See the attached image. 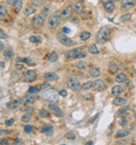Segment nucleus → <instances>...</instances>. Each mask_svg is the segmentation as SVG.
<instances>
[{
  "label": "nucleus",
  "mask_w": 136,
  "mask_h": 145,
  "mask_svg": "<svg viewBox=\"0 0 136 145\" xmlns=\"http://www.w3.org/2000/svg\"><path fill=\"white\" fill-rule=\"evenodd\" d=\"M59 95L60 94L57 93V91L49 89V90H44V92L40 95V97L44 101H48V102L52 103V102H58L59 101Z\"/></svg>",
  "instance_id": "1"
},
{
  "label": "nucleus",
  "mask_w": 136,
  "mask_h": 145,
  "mask_svg": "<svg viewBox=\"0 0 136 145\" xmlns=\"http://www.w3.org/2000/svg\"><path fill=\"white\" fill-rule=\"evenodd\" d=\"M61 20H62V17H61V12L60 11H57V12L52 13L51 16L48 19V27L51 28V30L58 27V25L60 24Z\"/></svg>",
  "instance_id": "2"
},
{
  "label": "nucleus",
  "mask_w": 136,
  "mask_h": 145,
  "mask_svg": "<svg viewBox=\"0 0 136 145\" xmlns=\"http://www.w3.org/2000/svg\"><path fill=\"white\" fill-rule=\"evenodd\" d=\"M110 36V30L108 26H103L99 28V31L96 34V41L98 43H104L109 39Z\"/></svg>",
  "instance_id": "3"
},
{
  "label": "nucleus",
  "mask_w": 136,
  "mask_h": 145,
  "mask_svg": "<svg viewBox=\"0 0 136 145\" xmlns=\"http://www.w3.org/2000/svg\"><path fill=\"white\" fill-rule=\"evenodd\" d=\"M57 39H58V41H59L62 45H64V46H66V47H70V46H72V44H73L72 39L69 38L68 36H66L64 33H58Z\"/></svg>",
  "instance_id": "4"
},
{
  "label": "nucleus",
  "mask_w": 136,
  "mask_h": 145,
  "mask_svg": "<svg viewBox=\"0 0 136 145\" xmlns=\"http://www.w3.org/2000/svg\"><path fill=\"white\" fill-rule=\"evenodd\" d=\"M38 75H37V72L34 71V70H30V71H26L23 75H22V80L24 82H34L36 79H37Z\"/></svg>",
  "instance_id": "5"
},
{
  "label": "nucleus",
  "mask_w": 136,
  "mask_h": 145,
  "mask_svg": "<svg viewBox=\"0 0 136 145\" xmlns=\"http://www.w3.org/2000/svg\"><path fill=\"white\" fill-rule=\"evenodd\" d=\"M49 109L50 111L53 114V115H56V117H59V118H63L64 117V112L63 110L60 108L59 105L57 104H54V103H49Z\"/></svg>",
  "instance_id": "6"
},
{
  "label": "nucleus",
  "mask_w": 136,
  "mask_h": 145,
  "mask_svg": "<svg viewBox=\"0 0 136 145\" xmlns=\"http://www.w3.org/2000/svg\"><path fill=\"white\" fill-rule=\"evenodd\" d=\"M82 49H83L82 47L69 49V51L64 53V56H65V58H67V59H77V56H78V54H80V52Z\"/></svg>",
  "instance_id": "7"
},
{
  "label": "nucleus",
  "mask_w": 136,
  "mask_h": 145,
  "mask_svg": "<svg viewBox=\"0 0 136 145\" xmlns=\"http://www.w3.org/2000/svg\"><path fill=\"white\" fill-rule=\"evenodd\" d=\"M102 3L104 7V10L109 14L112 13L115 9V4L113 0H102Z\"/></svg>",
  "instance_id": "8"
},
{
  "label": "nucleus",
  "mask_w": 136,
  "mask_h": 145,
  "mask_svg": "<svg viewBox=\"0 0 136 145\" xmlns=\"http://www.w3.org/2000/svg\"><path fill=\"white\" fill-rule=\"evenodd\" d=\"M74 12V9L72 5H67L66 8H64V10L61 12V17L62 20H67L72 16V13Z\"/></svg>",
  "instance_id": "9"
},
{
  "label": "nucleus",
  "mask_w": 136,
  "mask_h": 145,
  "mask_svg": "<svg viewBox=\"0 0 136 145\" xmlns=\"http://www.w3.org/2000/svg\"><path fill=\"white\" fill-rule=\"evenodd\" d=\"M66 83H67V86H68V87H69L70 90H72V91H78L80 87H81L80 81H78L77 79H75V78H70V79H68Z\"/></svg>",
  "instance_id": "10"
},
{
  "label": "nucleus",
  "mask_w": 136,
  "mask_h": 145,
  "mask_svg": "<svg viewBox=\"0 0 136 145\" xmlns=\"http://www.w3.org/2000/svg\"><path fill=\"white\" fill-rule=\"evenodd\" d=\"M44 21H45V17L42 13L34 16V18H33V24L35 26H41L44 23Z\"/></svg>",
  "instance_id": "11"
},
{
  "label": "nucleus",
  "mask_w": 136,
  "mask_h": 145,
  "mask_svg": "<svg viewBox=\"0 0 136 145\" xmlns=\"http://www.w3.org/2000/svg\"><path fill=\"white\" fill-rule=\"evenodd\" d=\"M93 89L95 91H103V90L106 89V83L102 79H96L93 82Z\"/></svg>",
  "instance_id": "12"
},
{
  "label": "nucleus",
  "mask_w": 136,
  "mask_h": 145,
  "mask_svg": "<svg viewBox=\"0 0 136 145\" xmlns=\"http://www.w3.org/2000/svg\"><path fill=\"white\" fill-rule=\"evenodd\" d=\"M43 79H44V81H46V82H51V81H57V80L59 79V77H58L57 74L49 72V73H45V74H44Z\"/></svg>",
  "instance_id": "13"
},
{
  "label": "nucleus",
  "mask_w": 136,
  "mask_h": 145,
  "mask_svg": "<svg viewBox=\"0 0 136 145\" xmlns=\"http://www.w3.org/2000/svg\"><path fill=\"white\" fill-rule=\"evenodd\" d=\"M22 102H23V100L22 99H18V100H14V101H12V102H9L8 104H6V106L9 107V108H12V109H16V108H19L21 105H22Z\"/></svg>",
  "instance_id": "14"
},
{
  "label": "nucleus",
  "mask_w": 136,
  "mask_h": 145,
  "mask_svg": "<svg viewBox=\"0 0 136 145\" xmlns=\"http://www.w3.org/2000/svg\"><path fill=\"white\" fill-rule=\"evenodd\" d=\"M41 131L46 136H51L53 134V127L50 124H45V125L42 126Z\"/></svg>",
  "instance_id": "15"
},
{
  "label": "nucleus",
  "mask_w": 136,
  "mask_h": 145,
  "mask_svg": "<svg viewBox=\"0 0 136 145\" xmlns=\"http://www.w3.org/2000/svg\"><path fill=\"white\" fill-rule=\"evenodd\" d=\"M134 8V2L132 0H123L121 2V9L126 10V11H129L131 9Z\"/></svg>",
  "instance_id": "16"
},
{
  "label": "nucleus",
  "mask_w": 136,
  "mask_h": 145,
  "mask_svg": "<svg viewBox=\"0 0 136 145\" xmlns=\"http://www.w3.org/2000/svg\"><path fill=\"white\" fill-rule=\"evenodd\" d=\"M123 92H124V90H123V87H121L120 85H114L113 87H112V90H111V94H112L114 97L120 96V95L123 94Z\"/></svg>",
  "instance_id": "17"
},
{
  "label": "nucleus",
  "mask_w": 136,
  "mask_h": 145,
  "mask_svg": "<svg viewBox=\"0 0 136 145\" xmlns=\"http://www.w3.org/2000/svg\"><path fill=\"white\" fill-rule=\"evenodd\" d=\"M126 103H127V100H126L125 98L120 97V96L115 97L114 100H113V104L116 105V106H123V105H125Z\"/></svg>",
  "instance_id": "18"
},
{
  "label": "nucleus",
  "mask_w": 136,
  "mask_h": 145,
  "mask_svg": "<svg viewBox=\"0 0 136 145\" xmlns=\"http://www.w3.org/2000/svg\"><path fill=\"white\" fill-rule=\"evenodd\" d=\"M73 9H74V13L81 14L82 12L84 11V2H83V1H77V2L74 4Z\"/></svg>",
  "instance_id": "19"
},
{
  "label": "nucleus",
  "mask_w": 136,
  "mask_h": 145,
  "mask_svg": "<svg viewBox=\"0 0 136 145\" xmlns=\"http://www.w3.org/2000/svg\"><path fill=\"white\" fill-rule=\"evenodd\" d=\"M127 79H128V77H127V75L125 73H119L115 77V81L117 83H125L127 81Z\"/></svg>",
  "instance_id": "20"
},
{
  "label": "nucleus",
  "mask_w": 136,
  "mask_h": 145,
  "mask_svg": "<svg viewBox=\"0 0 136 145\" xmlns=\"http://www.w3.org/2000/svg\"><path fill=\"white\" fill-rule=\"evenodd\" d=\"M89 75H90L92 78H97V77H99V75H101V71H99V68H97V67H95V66H92V67L89 70Z\"/></svg>",
  "instance_id": "21"
},
{
  "label": "nucleus",
  "mask_w": 136,
  "mask_h": 145,
  "mask_svg": "<svg viewBox=\"0 0 136 145\" xmlns=\"http://www.w3.org/2000/svg\"><path fill=\"white\" fill-rule=\"evenodd\" d=\"M131 110H132V108L129 107V106L124 107V108H121V109L117 112V117H126V116H127Z\"/></svg>",
  "instance_id": "22"
},
{
  "label": "nucleus",
  "mask_w": 136,
  "mask_h": 145,
  "mask_svg": "<svg viewBox=\"0 0 136 145\" xmlns=\"http://www.w3.org/2000/svg\"><path fill=\"white\" fill-rule=\"evenodd\" d=\"M129 135H130V130L126 129V128H123V129H120V130H118L116 133V137L117 138H125V137H127Z\"/></svg>",
  "instance_id": "23"
},
{
  "label": "nucleus",
  "mask_w": 136,
  "mask_h": 145,
  "mask_svg": "<svg viewBox=\"0 0 136 145\" xmlns=\"http://www.w3.org/2000/svg\"><path fill=\"white\" fill-rule=\"evenodd\" d=\"M35 12H36V9H35L34 7H31V5H28V7H26V8L24 9V11H23V14H24L25 16H31V15H33Z\"/></svg>",
  "instance_id": "24"
},
{
  "label": "nucleus",
  "mask_w": 136,
  "mask_h": 145,
  "mask_svg": "<svg viewBox=\"0 0 136 145\" xmlns=\"http://www.w3.org/2000/svg\"><path fill=\"white\" fill-rule=\"evenodd\" d=\"M3 56H4V58H5L6 60H11L12 58L14 57V52H13V49L8 48V49L3 51Z\"/></svg>",
  "instance_id": "25"
},
{
  "label": "nucleus",
  "mask_w": 136,
  "mask_h": 145,
  "mask_svg": "<svg viewBox=\"0 0 136 145\" xmlns=\"http://www.w3.org/2000/svg\"><path fill=\"white\" fill-rule=\"evenodd\" d=\"M108 71H109V73H110V74L114 75V74L117 73L118 66H117L115 63H110V64H109V66H108Z\"/></svg>",
  "instance_id": "26"
},
{
  "label": "nucleus",
  "mask_w": 136,
  "mask_h": 145,
  "mask_svg": "<svg viewBox=\"0 0 136 145\" xmlns=\"http://www.w3.org/2000/svg\"><path fill=\"white\" fill-rule=\"evenodd\" d=\"M58 58H59V56H58V53H56V52H51L50 54H49V56H48V61L49 62H56L57 60H58Z\"/></svg>",
  "instance_id": "27"
},
{
  "label": "nucleus",
  "mask_w": 136,
  "mask_h": 145,
  "mask_svg": "<svg viewBox=\"0 0 136 145\" xmlns=\"http://www.w3.org/2000/svg\"><path fill=\"white\" fill-rule=\"evenodd\" d=\"M39 116L41 118H49L50 117V112L46 108H42L39 110Z\"/></svg>",
  "instance_id": "28"
},
{
  "label": "nucleus",
  "mask_w": 136,
  "mask_h": 145,
  "mask_svg": "<svg viewBox=\"0 0 136 145\" xmlns=\"http://www.w3.org/2000/svg\"><path fill=\"white\" fill-rule=\"evenodd\" d=\"M22 7H23V1L22 0H17V1L15 2V4L13 5V9L16 12H20L22 10Z\"/></svg>",
  "instance_id": "29"
},
{
  "label": "nucleus",
  "mask_w": 136,
  "mask_h": 145,
  "mask_svg": "<svg viewBox=\"0 0 136 145\" xmlns=\"http://www.w3.org/2000/svg\"><path fill=\"white\" fill-rule=\"evenodd\" d=\"M90 37H91V33H90V32H82V33L80 34V39H81L82 41H86V40H88Z\"/></svg>",
  "instance_id": "30"
},
{
  "label": "nucleus",
  "mask_w": 136,
  "mask_h": 145,
  "mask_svg": "<svg viewBox=\"0 0 136 145\" xmlns=\"http://www.w3.org/2000/svg\"><path fill=\"white\" fill-rule=\"evenodd\" d=\"M32 119V114L31 112H25L22 117H21V122L23 123H27L28 121H31Z\"/></svg>",
  "instance_id": "31"
},
{
  "label": "nucleus",
  "mask_w": 136,
  "mask_h": 145,
  "mask_svg": "<svg viewBox=\"0 0 136 145\" xmlns=\"http://www.w3.org/2000/svg\"><path fill=\"white\" fill-rule=\"evenodd\" d=\"M75 66H76V68H78V70H81V71H84V70L87 68L88 64H87V62H85V61H78V62L75 64Z\"/></svg>",
  "instance_id": "32"
},
{
  "label": "nucleus",
  "mask_w": 136,
  "mask_h": 145,
  "mask_svg": "<svg viewBox=\"0 0 136 145\" xmlns=\"http://www.w3.org/2000/svg\"><path fill=\"white\" fill-rule=\"evenodd\" d=\"M24 100H25V103H26V104H33V103L36 101V97L33 96V94H30L28 96L25 97Z\"/></svg>",
  "instance_id": "33"
},
{
  "label": "nucleus",
  "mask_w": 136,
  "mask_h": 145,
  "mask_svg": "<svg viewBox=\"0 0 136 145\" xmlns=\"http://www.w3.org/2000/svg\"><path fill=\"white\" fill-rule=\"evenodd\" d=\"M92 87H93V82H91V81H86L85 83H83V85H82V89L84 91H89Z\"/></svg>",
  "instance_id": "34"
},
{
  "label": "nucleus",
  "mask_w": 136,
  "mask_h": 145,
  "mask_svg": "<svg viewBox=\"0 0 136 145\" xmlns=\"http://www.w3.org/2000/svg\"><path fill=\"white\" fill-rule=\"evenodd\" d=\"M88 52H89L90 54H93V55L99 53V51H98V48H97V46H96L95 44H91V45H89V47H88Z\"/></svg>",
  "instance_id": "35"
},
{
  "label": "nucleus",
  "mask_w": 136,
  "mask_h": 145,
  "mask_svg": "<svg viewBox=\"0 0 136 145\" xmlns=\"http://www.w3.org/2000/svg\"><path fill=\"white\" fill-rule=\"evenodd\" d=\"M8 14V9L4 4H1V7H0V17L1 18H4Z\"/></svg>",
  "instance_id": "36"
},
{
  "label": "nucleus",
  "mask_w": 136,
  "mask_h": 145,
  "mask_svg": "<svg viewBox=\"0 0 136 145\" xmlns=\"http://www.w3.org/2000/svg\"><path fill=\"white\" fill-rule=\"evenodd\" d=\"M41 37L40 36H31L30 37V41L32 42V43H39V42H41Z\"/></svg>",
  "instance_id": "37"
},
{
  "label": "nucleus",
  "mask_w": 136,
  "mask_h": 145,
  "mask_svg": "<svg viewBox=\"0 0 136 145\" xmlns=\"http://www.w3.org/2000/svg\"><path fill=\"white\" fill-rule=\"evenodd\" d=\"M75 137H76V135L74 131H68L67 134H65V138L68 140H74Z\"/></svg>",
  "instance_id": "38"
},
{
  "label": "nucleus",
  "mask_w": 136,
  "mask_h": 145,
  "mask_svg": "<svg viewBox=\"0 0 136 145\" xmlns=\"http://www.w3.org/2000/svg\"><path fill=\"white\" fill-rule=\"evenodd\" d=\"M33 130H34V126L31 125V124L24 126V133H25V134H32Z\"/></svg>",
  "instance_id": "39"
},
{
  "label": "nucleus",
  "mask_w": 136,
  "mask_h": 145,
  "mask_svg": "<svg viewBox=\"0 0 136 145\" xmlns=\"http://www.w3.org/2000/svg\"><path fill=\"white\" fill-rule=\"evenodd\" d=\"M131 18H132V15H131V14H125V15H123V16L120 17V21L127 22V21L131 20Z\"/></svg>",
  "instance_id": "40"
},
{
  "label": "nucleus",
  "mask_w": 136,
  "mask_h": 145,
  "mask_svg": "<svg viewBox=\"0 0 136 145\" xmlns=\"http://www.w3.org/2000/svg\"><path fill=\"white\" fill-rule=\"evenodd\" d=\"M44 3V0H32V4L34 7H42Z\"/></svg>",
  "instance_id": "41"
},
{
  "label": "nucleus",
  "mask_w": 136,
  "mask_h": 145,
  "mask_svg": "<svg viewBox=\"0 0 136 145\" xmlns=\"http://www.w3.org/2000/svg\"><path fill=\"white\" fill-rule=\"evenodd\" d=\"M81 18L82 19H88V18H90V13L87 12V11H83L81 13Z\"/></svg>",
  "instance_id": "42"
},
{
  "label": "nucleus",
  "mask_w": 136,
  "mask_h": 145,
  "mask_svg": "<svg viewBox=\"0 0 136 145\" xmlns=\"http://www.w3.org/2000/svg\"><path fill=\"white\" fill-rule=\"evenodd\" d=\"M39 93V89L36 87V86H31L28 89V94H37Z\"/></svg>",
  "instance_id": "43"
},
{
  "label": "nucleus",
  "mask_w": 136,
  "mask_h": 145,
  "mask_svg": "<svg viewBox=\"0 0 136 145\" xmlns=\"http://www.w3.org/2000/svg\"><path fill=\"white\" fill-rule=\"evenodd\" d=\"M14 122H15V119H14V118H10V119H6L4 123H5V125L11 126V125H13V124H14Z\"/></svg>",
  "instance_id": "44"
},
{
  "label": "nucleus",
  "mask_w": 136,
  "mask_h": 145,
  "mask_svg": "<svg viewBox=\"0 0 136 145\" xmlns=\"http://www.w3.org/2000/svg\"><path fill=\"white\" fill-rule=\"evenodd\" d=\"M23 109V111H25V112H33L34 111V108L32 107V106H26V107H24V108H22Z\"/></svg>",
  "instance_id": "45"
},
{
  "label": "nucleus",
  "mask_w": 136,
  "mask_h": 145,
  "mask_svg": "<svg viewBox=\"0 0 136 145\" xmlns=\"http://www.w3.org/2000/svg\"><path fill=\"white\" fill-rule=\"evenodd\" d=\"M119 124L121 125V126H126V125H128L129 124V121H128V119H126V118H124L120 122H119Z\"/></svg>",
  "instance_id": "46"
},
{
  "label": "nucleus",
  "mask_w": 136,
  "mask_h": 145,
  "mask_svg": "<svg viewBox=\"0 0 136 145\" xmlns=\"http://www.w3.org/2000/svg\"><path fill=\"white\" fill-rule=\"evenodd\" d=\"M14 145H21V144H23V140L22 139H16V140H14Z\"/></svg>",
  "instance_id": "47"
},
{
  "label": "nucleus",
  "mask_w": 136,
  "mask_h": 145,
  "mask_svg": "<svg viewBox=\"0 0 136 145\" xmlns=\"http://www.w3.org/2000/svg\"><path fill=\"white\" fill-rule=\"evenodd\" d=\"M41 87H42L43 90H47V89H49V87H50V85H49L48 83H46V81H45L44 83H42V84H41Z\"/></svg>",
  "instance_id": "48"
},
{
  "label": "nucleus",
  "mask_w": 136,
  "mask_h": 145,
  "mask_svg": "<svg viewBox=\"0 0 136 145\" xmlns=\"http://www.w3.org/2000/svg\"><path fill=\"white\" fill-rule=\"evenodd\" d=\"M59 94H60V96H62V97H66V96H67L66 90H61V91H59Z\"/></svg>",
  "instance_id": "49"
},
{
  "label": "nucleus",
  "mask_w": 136,
  "mask_h": 145,
  "mask_svg": "<svg viewBox=\"0 0 136 145\" xmlns=\"http://www.w3.org/2000/svg\"><path fill=\"white\" fill-rule=\"evenodd\" d=\"M24 67H25V66H24L23 64H19V62L16 64V68H17V70H19V71H21V70H24Z\"/></svg>",
  "instance_id": "50"
},
{
  "label": "nucleus",
  "mask_w": 136,
  "mask_h": 145,
  "mask_svg": "<svg viewBox=\"0 0 136 145\" xmlns=\"http://www.w3.org/2000/svg\"><path fill=\"white\" fill-rule=\"evenodd\" d=\"M62 32L64 33V34H68V33H70V30L68 27H63L62 28Z\"/></svg>",
  "instance_id": "51"
},
{
  "label": "nucleus",
  "mask_w": 136,
  "mask_h": 145,
  "mask_svg": "<svg viewBox=\"0 0 136 145\" xmlns=\"http://www.w3.org/2000/svg\"><path fill=\"white\" fill-rule=\"evenodd\" d=\"M17 1V0H6V2H8V4H10V5H14L15 4V2Z\"/></svg>",
  "instance_id": "52"
},
{
  "label": "nucleus",
  "mask_w": 136,
  "mask_h": 145,
  "mask_svg": "<svg viewBox=\"0 0 136 145\" xmlns=\"http://www.w3.org/2000/svg\"><path fill=\"white\" fill-rule=\"evenodd\" d=\"M0 144H1V145H6L8 144V140L4 139V138H2L1 141H0Z\"/></svg>",
  "instance_id": "53"
},
{
  "label": "nucleus",
  "mask_w": 136,
  "mask_h": 145,
  "mask_svg": "<svg viewBox=\"0 0 136 145\" xmlns=\"http://www.w3.org/2000/svg\"><path fill=\"white\" fill-rule=\"evenodd\" d=\"M97 117H98V114H97V115H95V116H93V118L89 120V123H92V122H94V120H95V119H97Z\"/></svg>",
  "instance_id": "54"
},
{
  "label": "nucleus",
  "mask_w": 136,
  "mask_h": 145,
  "mask_svg": "<svg viewBox=\"0 0 136 145\" xmlns=\"http://www.w3.org/2000/svg\"><path fill=\"white\" fill-rule=\"evenodd\" d=\"M0 35H1V39H4V38H6V35L4 34V32L1 30V32H0Z\"/></svg>",
  "instance_id": "55"
},
{
  "label": "nucleus",
  "mask_w": 136,
  "mask_h": 145,
  "mask_svg": "<svg viewBox=\"0 0 136 145\" xmlns=\"http://www.w3.org/2000/svg\"><path fill=\"white\" fill-rule=\"evenodd\" d=\"M117 144H128V141H125V140H121V141H118Z\"/></svg>",
  "instance_id": "56"
},
{
  "label": "nucleus",
  "mask_w": 136,
  "mask_h": 145,
  "mask_svg": "<svg viewBox=\"0 0 136 145\" xmlns=\"http://www.w3.org/2000/svg\"><path fill=\"white\" fill-rule=\"evenodd\" d=\"M0 133H1V134H8L9 131L8 130H4V129H1V130H0Z\"/></svg>",
  "instance_id": "57"
},
{
  "label": "nucleus",
  "mask_w": 136,
  "mask_h": 145,
  "mask_svg": "<svg viewBox=\"0 0 136 145\" xmlns=\"http://www.w3.org/2000/svg\"><path fill=\"white\" fill-rule=\"evenodd\" d=\"M1 51H4V45H3L2 42H1Z\"/></svg>",
  "instance_id": "58"
},
{
  "label": "nucleus",
  "mask_w": 136,
  "mask_h": 145,
  "mask_svg": "<svg viewBox=\"0 0 136 145\" xmlns=\"http://www.w3.org/2000/svg\"><path fill=\"white\" fill-rule=\"evenodd\" d=\"M88 144H93V142H92V141H88V142H86V145H88Z\"/></svg>",
  "instance_id": "59"
},
{
  "label": "nucleus",
  "mask_w": 136,
  "mask_h": 145,
  "mask_svg": "<svg viewBox=\"0 0 136 145\" xmlns=\"http://www.w3.org/2000/svg\"><path fill=\"white\" fill-rule=\"evenodd\" d=\"M114 2H118V1H121V0H113Z\"/></svg>",
  "instance_id": "60"
},
{
  "label": "nucleus",
  "mask_w": 136,
  "mask_h": 145,
  "mask_svg": "<svg viewBox=\"0 0 136 145\" xmlns=\"http://www.w3.org/2000/svg\"><path fill=\"white\" fill-rule=\"evenodd\" d=\"M134 119L136 120V111H135V114H134Z\"/></svg>",
  "instance_id": "61"
},
{
  "label": "nucleus",
  "mask_w": 136,
  "mask_h": 145,
  "mask_svg": "<svg viewBox=\"0 0 136 145\" xmlns=\"http://www.w3.org/2000/svg\"><path fill=\"white\" fill-rule=\"evenodd\" d=\"M134 10H135V12H136V7H135V8H134Z\"/></svg>",
  "instance_id": "62"
},
{
  "label": "nucleus",
  "mask_w": 136,
  "mask_h": 145,
  "mask_svg": "<svg viewBox=\"0 0 136 145\" xmlns=\"http://www.w3.org/2000/svg\"><path fill=\"white\" fill-rule=\"evenodd\" d=\"M133 1H135V2H136V0H133Z\"/></svg>",
  "instance_id": "63"
}]
</instances>
